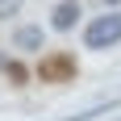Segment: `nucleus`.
I'll list each match as a JSON object with an SVG mask.
<instances>
[{"label":"nucleus","mask_w":121,"mask_h":121,"mask_svg":"<svg viewBox=\"0 0 121 121\" xmlns=\"http://www.w3.org/2000/svg\"><path fill=\"white\" fill-rule=\"evenodd\" d=\"M117 42H121V9H109L104 17L88 21V29H84V46L88 50H109Z\"/></svg>","instance_id":"nucleus-1"},{"label":"nucleus","mask_w":121,"mask_h":121,"mask_svg":"<svg viewBox=\"0 0 121 121\" xmlns=\"http://www.w3.org/2000/svg\"><path fill=\"white\" fill-rule=\"evenodd\" d=\"M38 79L42 84H71L75 79V59L63 54V50H50L38 59Z\"/></svg>","instance_id":"nucleus-2"},{"label":"nucleus","mask_w":121,"mask_h":121,"mask_svg":"<svg viewBox=\"0 0 121 121\" xmlns=\"http://www.w3.org/2000/svg\"><path fill=\"white\" fill-rule=\"evenodd\" d=\"M79 17H84L79 0H59V4H54V13H50V29L67 34V29H75V25H79Z\"/></svg>","instance_id":"nucleus-3"},{"label":"nucleus","mask_w":121,"mask_h":121,"mask_svg":"<svg viewBox=\"0 0 121 121\" xmlns=\"http://www.w3.org/2000/svg\"><path fill=\"white\" fill-rule=\"evenodd\" d=\"M13 46L21 50V54H38V50L46 46V29H42V25H21V29L13 34Z\"/></svg>","instance_id":"nucleus-4"},{"label":"nucleus","mask_w":121,"mask_h":121,"mask_svg":"<svg viewBox=\"0 0 121 121\" xmlns=\"http://www.w3.org/2000/svg\"><path fill=\"white\" fill-rule=\"evenodd\" d=\"M0 71L9 75L17 88H25V84H29V67H25V63H17V59H0Z\"/></svg>","instance_id":"nucleus-5"},{"label":"nucleus","mask_w":121,"mask_h":121,"mask_svg":"<svg viewBox=\"0 0 121 121\" xmlns=\"http://www.w3.org/2000/svg\"><path fill=\"white\" fill-rule=\"evenodd\" d=\"M113 109H117V100H104V104H92V109L75 113V117H67V121H96V117H104V113H113Z\"/></svg>","instance_id":"nucleus-6"},{"label":"nucleus","mask_w":121,"mask_h":121,"mask_svg":"<svg viewBox=\"0 0 121 121\" xmlns=\"http://www.w3.org/2000/svg\"><path fill=\"white\" fill-rule=\"evenodd\" d=\"M21 4H25V0H0V21L17 17V13H21Z\"/></svg>","instance_id":"nucleus-7"},{"label":"nucleus","mask_w":121,"mask_h":121,"mask_svg":"<svg viewBox=\"0 0 121 121\" xmlns=\"http://www.w3.org/2000/svg\"><path fill=\"white\" fill-rule=\"evenodd\" d=\"M100 4H104V9H121V0H100Z\"/></svg>","instance_id":"nucleus-8"}]
</instances>
